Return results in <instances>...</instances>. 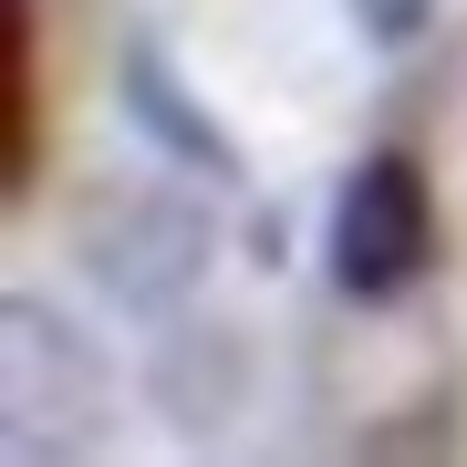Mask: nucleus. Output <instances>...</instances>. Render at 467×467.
<instances>
[{
  "instance_id": "f257e3e1",
  "label": "nucleus",
  "mask_w": 467,
  "mask_h": 467,
  "mask_svg": "<svg viewBox=\"0 0 467 467\" xmlns=\"http://www.w3.org/2000/svg\"><path fill=\"white\" fill-rule=\"evenodd\" d=\"M104 353L84 322H63L42 291H0V447L11 457H73L104 436Z\"/></svg>"
},
{
  "instance_id": "f03ea898",
  "label": "nucleus",
  "mask_w": 467,
  "mask_h": 467,
  "mask_svg": "<svg viewBox=\"0 0 467 467\" xmlns=\"http://www.w3.org/2000/svg\"><path fill=\"white\" fill-rule=\"evenodd\" d=\"M208 208L187 198L167 177H125V187H94L84 218H73V260H84V281L104 301H125V312H167L208 281Z\"/></svg>"
},
{
  "instance_id": "7ed1b4c3",
  "label": "nucleus",
  "mask_w": 467,
  "mask_h": 467,
  "mask_svg": "<svg viewBox=\"0 0 467 467\" xmlns=\"http://www.w3.org/2000/svg\"><path fill=\"white\" fill-rule=\"evenodd\" d=\"M322 260L353 301H395L405 281H426L436 260V198L416 156H364L333 198V229H322Z\"/></svg>"
},
{
  "instance_id": "20e7f679",
  "label": "nucleus",
  "mask_w": 467,
  "mask_h": 467,
  "mask_svg": "<svg viewBox=\"0 0 467 467\" xmlns=\"http://www.w3.org/2000/svg\"><path fill=\"white\" fill-rule=\"evenodd\" d=\"M125 104L156 125V146H177L198 177H229V167H239V156H229V135H218V115H208V104L167 73V52H156V42H135V52H125Z\"/></svg>"
},
{
  "instance_id": "39448f33",
  "label": "nucleus",
  "mask_w": 467,
  "mask_h": 467,
  "mask_svg": "<svg viewBox=\"0 0 467 467\" xmlns=\"http://www.w3.org/2000/svg\"><path fill=\"white\" fill-rule=\"evenodd\" d=\"M364 21H374V42H405L426 21V0H364Z\"/></svg>"
}]
</instances>
